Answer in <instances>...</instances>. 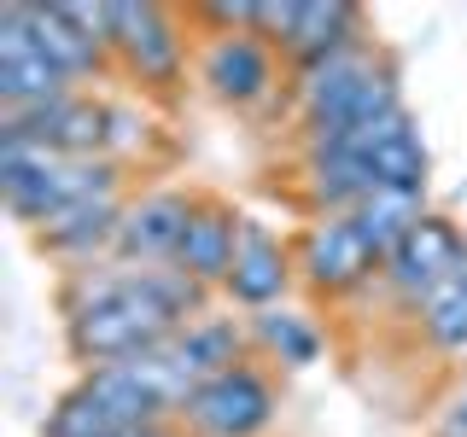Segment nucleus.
I'll return each instance as SVG.
<instances>
[{"label":"nucleus","mask_w":467,"mask_h":437,"mask_svg":"<svg viewBox=\"0 0 467 437\" xmlns=\"http://www.w3.org/2000/svg\"><path fill=\"white\" fill-rule=\"evenodd\" d=\"M379 58H386V53H379L374 41H350V47L316 58V65H298V70H292V106H298V117L333 111L350 87H362V76H368Z\"/></svg>","instance_id":"dca6fc26"},{"label":"nucleus","mask_w":467,"mask_h":437,"mask_svg":"<svg viewBox=\"0 0 467 437\" xmlns=\"http://www.w3.org/2000/svg\"><path fill=\"white\" fill-rule=\"evenodd\" d=\"M240 228H245V216L234 210V204L199 193L193 222H187L182 245H175V269H182L187 280H199L204 291H223L228 274H234V257H240Z\"/></svg>","instance_id":"f8f14e48"},{"label":"nucleus","mask_w":467,"mask_h":437,"mask_svg":"<svg viewBox=\"0 0 467 437\" xmlns=\"http://www.w3.org/2000/svg\"><path fill=\"white\" fill-rule=\"evenodd\" d=\"M146 140H152V117L140 106H123V99H111V123H106V158L117 164H135L146 152Z\"/></svg>","instance_id":"aec40b11"},{"label":"nucleus","mask_w":467,"mask_h":437,"mask_svg":"<svg viewBox=\"0 0 467 437\" xmlns=\"http://www.w3.org/2000/svg\"><path fill=\"white\" fill-rule=\"evenodd\" d=\"M292 262H298V280L321 298H350L379 280V257L368 251L350 216H316L292 245Z\"/></svg>","instance_id":"423d86ee"},{"label":"nucleus","mask_w":467,"mask_h":437,"mask_svg":"<svg viewBox=\"0 0 467 437\" xmlns=\"http://www.w3.org/2000/svg\"><path fill=\"white\" fill-rule=\"evenodd\" d=\"M245 332H252V350H263V356L281 361V368H316L321 350H327V332L316 327V315L292 310V303L245 315Z\"/></svg>","instance_id":"f3484780"},{"label":"nucleus","mask_w":467,"mask_h":437,"mask_svg":"<svg viewBox=\"0 0 467 437\" xmlns=\"http://www.w3.org/2000/svg\"><path fill=\"white\" fill-rule=\"evenodd\" d=\"M29 6V29H36L41 53L53 58L58 70H65L70 82H88V76H111L117 58L111 47L94 36V29L77 24V12H70V0H24Z\"/></svg>","instance_id":"4468645a"},{"label":"nucleus","mask_w":467,"mask_h":437,"mask_svg":"<svg viewBox=\"0 0 467 437\" xmlns=\"http://www.w3.org/2000/svg\"><path fill=\"white\" fill-rule=\"evenodd\" d=\"M111 58L140 87H175L187 76L182 12L158 0H111Z\"/></svg>","instance_id":"7ed1b4c3"},{"label":"nucleus","mask_w":467,"mask_h":437,"mask_svg":"<svg viewBox=\"0 0 467 437\" xmlns=\"http://www.w3.org/2000/svg\"><path fill=\"white\" fill-rule=\"evenodd\" d=\"M444 432H456V437H467V391L456 402H450V414H444Z\"/></svg>","instance_id":"412c9836"},{"label":"nucleus","mask_w":467,"mask_h":437,"mask_svg":"<svg viewBox=\"0 0 467 437\" xmlns=\"http://www.w3.org/2000/svg\"><path fill=\"white\" fill-rule=\"evenodd\" d=\"M292 280H298L292 245L275 239L263 222H252V216H245V228H240V257H234V274H228L223 298L234 303V310L257 315V310H275V303H286Z\"/></svg>","instance_id":"9b49d317"},{"label":"nucleus","mask_w":467,"mask_h":437,"mask_svg":"<svg viewBox=\"0 0 467 437\" xmlns=\"http://www.w3.org/2000/svg\"><path fill=\"white\" fill-rule=\"evenodd\" d=\"M257 36L298 70L350 47V41H368V12L357 0H263Z\"/></svg>","instance_id":"20e7f679"},{"label":"nucleus","mask_w":467,"mask_h":437,"mask_svg":"<svg viewBox=\"0 0 467 437\" xmlns=\"http://www.w3.org/2000/svg\"><path fill=\"white\" fill-rule=\"evenodd\" d=\"M275 420H281V391H275L269 368L240 361V368L204 379L175 414V426L187 437H263Z\"/></svg>","instance_id":"f03ea898"},{"label":"nucleus","mask_w":467,"mask_h":437,"mask_svg":"<svg viewBox=\"0 0 467 437\" xmlns=\"http://www.w3.org/2000/svg\"><path fill=\"white\" fill-rule=\"evenodd\" d=\"M106 123L111 99H94L77 87L36 111H0V140H29L53 158H106Z\"/></svg>","instance_id":"0eeeda50"},{"label":"nucleus","mask_w":467,"mask_h":437,"mask_svg":"<svg viewBox=\"0 0 467 437\" xmlns=\"http://www.w3.org/2000/svg\"><path fill=\"white\" fill-rule=\"evenodd\" d=\"M467 262V233L450 222V216H427L409 239L391 251L386 262H379V286H386V298L391 303H403L409 315L420 310V298H427L432 286H444L450 274H456Z\"/></svg>","instance_id":"6e6552de"},{"label":"nucleus","mask_w":467,"mask_h":437,"mask_svg":"<svg viewBox=\"0 0 467 437\" xmlns=\"http://www.w3.org/2000/svg\"><path fill=\"white\" fill-rule=\"evenodd\" d=\"M199 193L187 187H140L123 204V228H117V262H135V269H158V262H175V245H182L187 222H193Z\"/></svg>","instance_id":"9d476101"},{"label":"nucleus","mask_w":467,"mask_h":437,"mask_svg":"<svg viewBox=\"0 0 467 437\" xmlns=\"http://www.w3.org/2000/svg\"><path fill=\"white\" fill-rule=\"evenodd\" d=\"M123 204L129 198H99V204H77V210L53 216L36 233V245L65 269H94V262L117 257V228H123Z\"/></svg>","instance_id":"2eb2a0df"},{"label":"nucleus","mask_w":467,"mask_h":437,"mask_svg":"<svg viewBox=\"0 0 467 437\" xmlns=\"http://www.w3.org/2000/svg\"><path fill=\"white\" fill-rule=\"evenodd\" d=\"M65 94H77V82L41 53L36 29H29V6L6 0L0 6V111H36Z\"/></svg>","instance_id":"1a4fd4ad"},{"label":"nucleus","mask_w":467,"mask_h":437,"mask_svg":"<svg viewBox=\"0 0 467 437\" xmlns=\"http://www.w3.org/2000/svg\"><path fill=\"white\" fill-rule=\"evenodd\" d=\"M0 198L12 222L47 228L53 216L99 198H129V164L117 158H53L29 140H0Z\"/></svg>","instance_id":"f257e3e1"},{"label":"nucleus","mask_w":467,"mask_h":437,"mask_svg":"<svg viewBox=\"0 0 467 437\" xmlns=\"http://www.w3.org/2000/svg\"><path fill=\"white\" fill-rule=\"evenodd\" d=\"M170 350V361H175V373L187 379V385H204V379H216V373H228V368H240V361H252V332H245V320H234V315H199V320H187L182 332L164 344Z\"/></svg>","instance_id":"ddd939ff"},{"label":"nucleus","mask_w":467,"mask_h":437,"mask_svg":"<svg viewBox=\"0 0 467 437\" xmlns=\"http://www.w3.org/2000/svg\"><path fill=\"white\" fill-rule=\"evenodd\" d=\"M444 437H456V432H444Z\"/></svg>","instance_id":"5701e85b"},{"label":"nucleus","mask_w":467,"mask_h":437,"mask_svg":"<svg viewBox=\"0 0 467 437\" xmlns=\"http://www.w3.org/2000/svg\"><path fill=\"white\" fill-rule=\"evenodd\" d=\"M193 70H199L204 94L234 111H252L263 99H275V87H281V53L263 36H252V29H204Z\"/></svg>","instance_id":"39448f33"},{"label":"nucleus","mask_w":467,"mask_h":437,"mask_svg":"<svg viewBox=\"0 0 467 437\" xmlns=\"http://www.w3.org/2000/svg\"><path fill=\"white\" fill-rule=\"evenodd\" d=\"M415 320H420V339H427L438 356H467V262L444 286H432L427 298H420Z\"/></svg>","instance_id":"6ab92c4d"},{"label":"nucleus","mask_w":467,"mask_h":437,"mask_svg":"<svg viewBox=\"0 0 467 437\" xmlns=\"http://www.w3.org/2000/svg\"><path fill=\"white\" fill-rule=\"evenodd\" d=\"M123 437H187V432L170 420V426H140V432H123Z\"/></svg>","instance_id":"4be33fe9"},{"label":"nucleus","mask_w":467,"mask_h":437,"mask_svg":"<svg viewBox=\"0 0 467 437\" xmlns=\"http://www.w3.org/2000/svg\"><path fill=\"white\" fill-rule=\"evenodd\" d=\"M427 216H432L427 193H374V198H362L357 210H350V222H357V233L368 239V251L386 262Z\"/></svg>","instance_id":"a211bd4d"}]
</instances>
